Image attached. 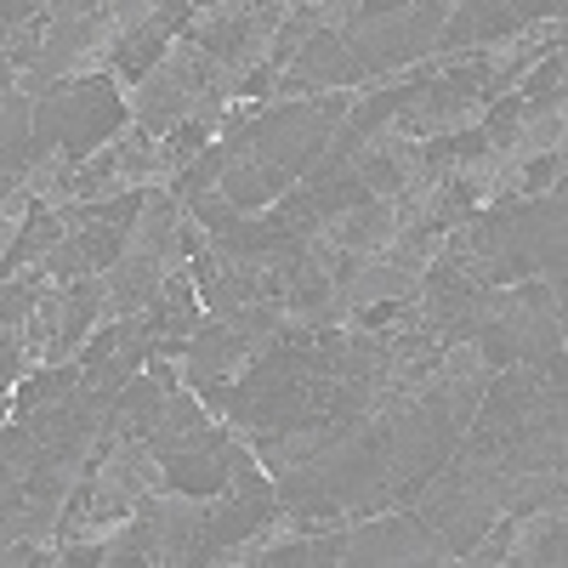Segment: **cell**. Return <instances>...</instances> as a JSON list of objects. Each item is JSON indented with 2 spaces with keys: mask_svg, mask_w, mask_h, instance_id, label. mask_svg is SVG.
<instances>
[{
  "mask_svg": "<svg viewBox=\"0 0 568 568\" xmlns=\"http://www.w3.org/2000/svg\"><path fill=\"white\" fill-rule=\"evenodd\" d=\"M222 438H227V433H222ZM222 438H216V444H200V449H176V455H160V466H165V484H171V489H182V495H200V500L222 495V489H227Z\"/></svg>",
  "mask_w": 568,
  "mask_h": 568,
  "instance_id": "1",
  "label": "cell"
},
{
  "mask_svg": "<svg viewBox=\"0 0 568 568\" xmlns=\"http://www.w3.org/2000/svg\"><path fill=\"white\" fill-rule=\"evenodd\" d=\"M506 562H562V500L557 506H535V517L511 524L506 540Z\"/></svg>",
  "mask_w": 568,
  "mask_h": 568,
  "instance_id": "2",
  "label": "cell"
}]
</instances>
